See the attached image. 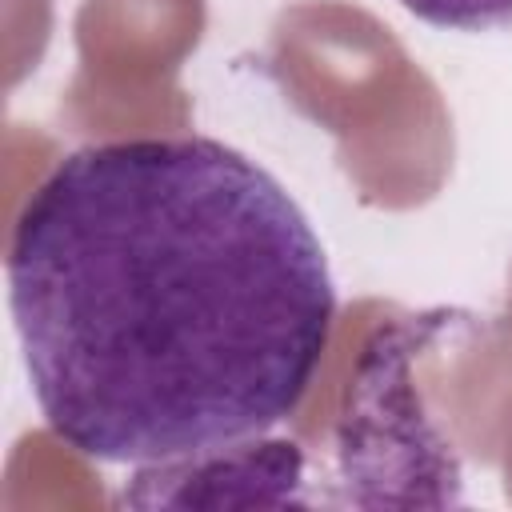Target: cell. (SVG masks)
Masks as SVG:
<instances>
[{
	"label": "cell",
	"instance_id": "obj_1",
	"mask_svg": "<svg viewBox=\"0 0 512 512\" xmlns=\"http://www.w3.org/2000/svg\"><path fill=\"white\" fill-rule=\"evenodd\" d=\"M8 304L44 424L108 464H168L284 424L336 288L284 184L212 136L56 160L8 244Z\"/></svg>",
	"mask_w": 512,
	"mask_h": 512
},
{
	"label": "cell",
	"instance_id": "obj_2",
	"mask_svg": "<svg viewBox=\"0 0 512 512\" xmlns=\"http://www.w3.org/2000/svg\"><path fill=\"white\" fill-rule=\"evenodd\" d=\"M400 4L436 28L484 32V28L512 24V0H400Z\"/></svg>",
	"mask_w": 512,
	"mask_h": 512
}]
</instances>
